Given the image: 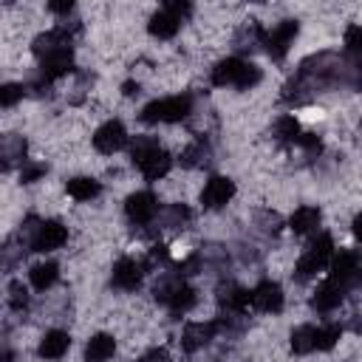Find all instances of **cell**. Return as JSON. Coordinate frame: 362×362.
<instances>
[{"label": "cell", "instance_id": "6da1fadb", "mask_svg": "<svg viewBox=\"0 0 362 362\" xmlns=\"http://www.w3.org/2000/svg\"><path fill=\"white\" fill-rule=\"evenodd\" d=\"M356 62H345V57L334 54V51H320L311 54L300 62L297 74L286 82L283 88V102L286 105H305L311 102L320 90L325 88H339V85H351L356 88Z\"/></svg>", "mask_w": 362, "mask_h": 362}, {"label": "cell", "instance_id": "7a4b0ae2", "mask_svg": "<svg viewBox=\"0 0 362 362\" xmlns=\"http://www.w3.org/2000/svg\"><path fill=\"white\" fill-rule=\"evenodd\" d=\"M263 79L260 68L252 62H243L240 57H226L212 68V85L223 88V85H235L238 90H249Z\"/></svg>", "mask_w": 362, "mask_h": 362}, {"label": "cell", "instance_id": "3957f363", "mask_svg": "<svg viewBox=\"0 0 362 362\" xmlns=\"http://www.w3.org/2000/svg\"><path fill=\"white\" fill-rule=\"evenodd\" d=\"M192 113V96L189 93H181V96H167V99H153L150 105L141 107L139 119L147 122V124H158V122H184L187 116Z\"/></svg>", "mask_w": 362, "mask_h": 362}, {"label": "cell", "instance_id": "277c9868", "mask_svg": "<svg viewBox=\"0 0 362 362\" xmlns=\"http://www.w3.org/2000/svg\"><path fill=\"white\" fill-rule=\"evenodd\" d=\"M189 14H192V6H189V3L173 0V3H167L164 8H158V11L150 17L147 31H150L153 37H158V40H170V37L178 34L181 23H184Z\"/></svg>", "mask_w": 362, "mask_h": 362}, {"label": "cell", "instance_id": "5b68a950", "mask_svg": "<svg viewBox=\"0 0 362 362\" xmlns=\"http://www.w3.org/2000/svg\"><path fill=\"white\" fill-rule=\"evenodd\" d=\"M331 257H334V238H331L328 232H322V235L308 246V252L297 260V269H294L297 280L305 283V280L317 277V272H322Z\"/></svg>", "mask_w": 362, "mask_h": 362}, {"label": "cell", "instance_id": "8992f818", "mask_svg": "<svg viewBox=\"0 0 362 362\" xmlns=\"http://www.w3.org/2000/svg\"><path fill=\"white\" fill-rule=\"evenodd\" d=\"M356 283H359V277H356V280L328 277L325 283H320V286H317V291H314V297H311V308H314V311H320V314H328V311L339 308V303L345 300V294H348Z\"/></svg>", "mask_w": 362, "mask_h": 362}, {"label": "cell", "instance_id": "52a82bcc", "mask_svg": "<svg viewBox=\"0 0 362 362\" xmlns=\"http://www.w3.org/2000/svg\"><path fill=\"white\" fill-rule=\"evenodd\" d=\"M297 34H300V23H297V20H283V23H277V25L263 37L266 54H269L274 62L286 59V54H288V48L294 45Z\"/></svg>", "mask_w": 362, "mask_h": 362}, {"label": "cell", "instance_id": "ba28073f", "mask_svg": "<svg viewBox=\"0 0 362 362\" xmlns=\"http://www.w3.org/2000/svg\"><path fill=\"white\" fill-rule=\"evenodd\" d=\"M124 212H127V218H130L133 223L147 226V223L158 215V198H156L150 189L133 192V195H127V201H124Z\"/></svg>", "mask_w": 362, "mask_h": 362}, {"label": "cell", "instance_id": "9c48e42d", "mask_svg": "<svg viewBox=\"0 0 362 362\" xmlns=\"http://www.w3.org/2000/svg\"><path fill=\"white\" fill-rule=\"evenodd\" d=\"M249 305H255L257 311L266 314H277L283 311V288L274 280H260L252 291H249Z\"/></svg>", "mask_w": 362, "mask_h": 362}, {"label": "cell", "instance_id": "30bf717a", "mask_svg": "<svg viewBox=\"0 0 362 362\" xmlns=\"http://www.w3.org/2000/svg\"><path fill=\"white\" fill-rule=\"evenodd\" d=\"M25 153H28V141L20 133H3L0 136V170L3 173H11V170L23 167Z\"/></svg>", "mask_w": 362, "mask_h": 362}, {"label": "cell", "instance_id": "8fae6325", "mask_svg": "<svg viewBox=\"0 0 362 362\" xmlns=\"http://www.w3.org/2000/svg\"><path fill=\"white\" fill-rule=\"evenodd\" d=\"M232 195H235V181L223 178V175H212L201 189V206L204 209H221L232 201Z\"/></svg>", "mask_w": 362, "mask_h": 362}, {"label": "cell", "instance_id": "7c38bea8", "mask_svg": "<svg viewBox=\"0 0 362 362\" xmlns=\"http://www.w3.org/2000/svg\"><path fill=\"white\" fill-rule=\"evenodd\" d=\"M124 144H127V130H124V124L116 122V119L105 122V124L93 133V147H96L99 153H105V156L119 153Z\"/></svg>", "mask_w": 362, "mask_h": 362}, {"label": "cell", "instance_id": "4fadbf2b", "mask_svg": "<svg viewBox=\"0 0 362 362\" xmlns=\"http://www.w3.org/2000/svg\"><path fill=\"white\" fill-rule=\"evenodd\" d=\"M68 240V229L59 221H40L34 240H31V252H54Z\"/></svg>", "mask_w": 362, "mask_h": 362}, {"label": "cell", "instance_id": "5bb4252c", "mask_svg": "<svg viewBox=\"0 0 362 362\" xmlns=\"http://www.w3.org/2000/svg\"><path fill=\"white\" fill-rule=\"evenodd\" d=\"M71 71H74V48L71 45L57 48V51H51L48 57L40 59V76L45 82H54V79H59V76H65Z\"/></svg>", "mask_w": 362, "mask_h": 362}, {"label": "cell", "instance_id": "9a60e30c", "mask_svg": "<svg viewBox=\"0 0 362 362\" xmlns=\"http://www.w3.org/2000/svg\"><path fill=\"white\" fill-rule=\"evenodd\" d=\"M141 277H144V266L133 257H122L113 263V272H110V283L122 291H136L141 286Z\"/></svg>", "mask_w": 362, "mask_h": 362}, {"label": "cell", "instance_id": "2e32d148", "mask_svg": "<svg viewBox=\"0 0 362 362\" xmlns=\"http://www.w3.org/2000/svg\"><path fill=\"white\" fill-rule=\"evenodd\" d=\"M218 305L226 317H243L249 308V291L238 283H223L218 288Z\"/></svg>", "mask_w": 362, "mask_h": 362}, {"label": "cell", "instance_id": "e0dca14e", "mask_svg": "<svg viewBox=\"0 0 362 362\" xmlns=\"http://www.w3.org/2000/svg\"><path fill=\"white\" fill-rule=\"evenodd\" d=\"M215 334H218V320L215 322H187L184 334H181V348L187 354H195L204 345H209L215 339Z\"/></svg>", "mask_w": 362, "mask_h": 362}, {"label": "cell", "instance_id": "ac0fdd59", "mask_svg": "<svg viewBox=\"0 0 362 362\" xmlns=\"http://www.w3.org/2000/svg\"><path fill=\"white\" fill-rule=\"evenodd\" d=\"M263 37H266L263 25H260L257 20H246V23L235 31L232 45H235L238 54H252V51H257V48L263 45Z\"/></svg>", "mask_w": 362, "mask_h": 362}, {"label": "cell", "instance_id": "d6986e66", "mask_svg": "<svg viewBox=\"0 0 362 362\" xmlns=\"http://www.w3.org/2000/svg\"><path fill=\"white\" fill-rule=\"evenodd\" d=\"M68 348H71V337H68V331L54 328V331H45V337L40 339L37 354H40L42 359H59V356H65Z\"/></svg>", "mask_w": 362, "mask_h": 362}, {"label": "cell", "instance_id": "ffe728a7", "mask_svg": "<svg viewBox=\"0 0 362 362\" xmlns=\"http://www.w3.org/2000/svg\"><path fill=\"white\" fill-rule=\"evenodd\" d=\"M74 40L65 34V31H59V28H51V31H45V34H40V37H34V42H31V51H34V57L37 59H42V57H48L51 51H57V48H65V45H71Z\"/></svg>", "mask_w": 362, "mask_h": 362}, {"label": "cell", "instance_id": "44dd1931", "mask_svg": "<svg viewBox=\"0 0 362 362\" xmlns=\"http://www.w3.org/2000/svg\"><path fill=\"white\" fill-rule=\"evenodd\" d=\"M116 354V339L110 334H96L85 345V362H107Z\"/></svg>", "mask_w": 362, "mask_h": 362}, {"label": "cell", "instance_id": "7402d4cb", "mask_svg": "<svg viewBox=\"0 0 362 362\" xmlns=\"http://www.w3.org/2000/svg\"><path fill=\"white\" fill-rule=\"evenodd\" d=\"M320 221H322V215H320L317 206H300V209H294V215L288 218V229H291L294 235H308V232H314V229L320 226Z\"/></svg>", "mask_w": 362, "mask_h": 362}, {"label": "cell", "instance_id": "603a6c76", "mask_svg": "<svg viewBox=\"0 0 362 362\" xmlns=\"http://www.w3.org/2000/svg\"><path fill=\"white\" fill-rule=\"evenodd\" d=\"M209 158H212V147H209V141H204V139H195L189 147L181 150V164H184L187 170L206 167Z\"/></svg>", "mask_w": 362, "mask_h": 362}, {"label": "cell", "instance_id": "cb8c5ba5", "mask_svg": "<svg viewBox=\"0 0 362 362\" xmlns=\"http://www.w3.org/2000/svg\"><path fill=\"white\" fill-rule=\"evenodd\" d=\"M170 167H173V156L167 153V150H156L139 170H141V175L147 178V181H158V178H164L167 173H170Z\"/></svg>", "mask_w": 362, "mask_h": 362}, {"label": "cell", "instance_id": "d4e9b609", "mask_svg": "<svg viewBox=\"0 0 362 362\" xmlns=\"http://www.w3.org/2000/svg\"><path fill=\"white\" fill-rule=\"evenodd\" d=\"M328 263H331V277H339V280H356L359 277V257H356V252H339Z\"/></svg>", "mask_w": 362, "mask_h": 362}, {"label": "cell", "instance_id": "484cf974", "mask_svg": "<svg viewBox=\"0 0 362 362\" xmlns=\"http://www.w3.org/2000/svg\"><path fill=\"white\" fill-rule=\"evenodd\" d=\"M65 189H68V195H71L74 201H90V198H96V195L102 192V184H99L96 178L76 175V178H71V181L65 184Z\"/></svg>", "mask_w": 362, "mask_h": 362}, {"label": "cell", "instance_id": "4316f807", "mask_svg": "<svg viewBox=\"0 0 362 362\" xmlns=\"http://www.w3.org/2000/svg\"><path fill=\"white\" fill-rule=\"evenodd\" d=\"M189 221L192 212L187 204H170L167 209H161V229H187Z\"/></svg>", "mask_w": 362, "mask_h": 362}, {"label": "cell", "instance_id": "83f0119b", "mask_svg": "<svg viewBox=\"0 0 362 362\" xmlns=\"http://www.w3.org/2000/svg\"><path fill=\"white\" fill-rule=\"evenodd\" d=\"M57 277H59V266H57V263H37V266H31V272H28V280H31V286H34L37 291L51 288V286L57 283Z\"/></svg>", "mask_w": 362, "mask_h": 362}, {"label": "cell", "instance_id": "f1b7e54d", "mask_svg": "<svg viewBox=\"0 0 362 362\" xmlns=\"http://www.w3.org/2000/svg\"><path fill=\"white\" fill-rule=\"evenodd\" d=\"M156 150H158V139H156V136H136V139L130 141V161H133L136 167H141Z\"/></svg>", "mask_w": 362, "mask_h": 362}, {"label": "cell", "instance_id": "f546056e", "mask_svg": "<svg viewBox=\"0 0 362 362\" xmlns=\"http://www.w3.org/2000/svg\"><path fill=\"white\" fill-rule=\"evenodd\" d=\"M297 136H300V122H297L291 113H286V116H280V119L274 122V139H277L280 144H294Z\"/></svg>", "mask_w": 362, "mask_h": 362}, {"label": "cell", "instance_id": "4dcf8cb0", "mask_svg": "<svg viewBox=\"0 0 362 362\" xmlns=\"http://www.w3.org/2000/svg\"><path fill=\"white\" fill-rule=\"evenodd\" d=\"M195 300H198V294H195V288L192 286H181L173 297H170V303H167V308L173 311V317H178V314H187L192 305H195Z\"/></svg>", "mask_w": 362, "mask_h": 362}, {"label": "cell", "instance_id": "1f68e13d", "mask_svg": "<svg viewBox=\"0 0 362 362\" xmlns=\"http://www.w3.org/2000/svg\"><path fill=\"white\" fill-rule=\"evenodd\" d=\"M339 337H342V325H337V322L322 325V328H314V351H328V348H334Z\"/></svg>", "mask_w": 362, "mask_h": 362}, {"label": "cell", "instance_id": "d6a6232c", "mask_svg": "<svg viewBox=\"0 0 362 362\" xmlns=\"http://www.w3.org/2000/svg\"><path fill=\"white\" fill-rule=\"evenodd\" d=\"M291 351L294 354H311L314 351V325H297L291 331Z\"/></svg>", "mask_w": 362, "mask_h": 362}, {"label": "cell", "instance_id": "836d02e7", "mask_svg": "<svg viewBox=\"0 0 362 362\" xmlns=\"http://www.w3.org/2000/svg\"><path fill=\"white\" fill-rule=\"evenodd\" d=\"M181 286H184V280H181L178 274H167V277H161V280L153 286V297H156L158 303H164V305H167V303H170V297H173Z\"/></svg>", "mask_w": 362, "mask_h": 362}, {"label": "cell", "instance_id": "e575fe53", "mask_svg": "<svg viewBox=\"0 0 362 362\" xmlns=\"http://www.w3.org/2000/svg\"><path fill=\"white\" fill-rule=\"evenodd\" d=\"M23 255H25V249L8 238V240L0 246V272H11V269L23 260Z\"/></svg>", "mask_w": 362, "mask_h": 362}, {"label": "cell", "instance_id": "d590c367", "mask_svg": "<svg viewBox=\"0 0 362 362\" xmlns=\"http://www.w3.org/2000/svg\"><path fill=\"white\" fill-rule=\"evenodd\" d=\"M25 85H17V82H6V85H0V107H11V105H17L23 96H25Z\"/></svg>", "mask_w": 362, "mask_h": 362}, {"label": "cell", "instance_id": "8d00e7d4", "mask_svg": "<svg viewBox=\"0 0 362 362\" xmlns=\"http://www.w3.org/2000/svg\"><path fill=\"white\" fill-rule=\"evenodd\" d=\"M8 305H11V311H23L28 305V288L20 280H11V286H8Z\"/></svg>", "mask_w": 362, "mask_h": 362}, {"label": "cell", "instance_id": "74e56055", "mask_svg": "<svg viewBox=\"0 0 362 362\" xmlns=\"http://www.w3.org/2000/svg\"><path fill=\"white\" fill-rule=\"evenodd\" d=\"M45 173H48V164H42V161H25V164L20 167V181H23V184H34V181H40Z\"/></svg>", "mask_w": 362, "mask_h": 362}, {"label": "cell", "instance_id": "f35d334b", "mask_svg": "<svg viewBox=\"0 0 362 362\" xmlns=\"http://www.w3.org/2000/svg\"><path fill=\"white\" fill-rule=\"evenodd\" d=\"M255 221H257V226H260L263 232H272V235L283 226L280 215H277V212H272V209H260V212H255Z\"/></svg>", "mask_w": 362, "mask_h": 362}, {"label": "cell", "instance_id": "ab89813d", "mask_svg": "<svg viewBox=\"0 0 362 362\" xmlns=\"http://www.w3.org/2000/svg\"><path fill=\"white\" fill-rule=\"evenodd\" d=\"M294 144L303 147L308 156H320V150H322V141H320V136H314V133H300Z\"/></svg>", "mask_w": 362, "mask_h": 362}, {"label": "cell", "instance_id": "60d3db41", "mask_svg": "<svg viewBox=\"0 0 362 362\" xmlns=\"http://www.w3.org/2000/svg\"><path fill=\"white\" fill-rule=\"evenodd\" d=\"M356 51H359V25L354 23V25H348V31H345V54L356 57Z\"/></svg>", "mask_w": 362, "mask_h": 362}, {"label": "cell", "instance_id": "b9f144b4", "mask_svg": "<svg viewBox=\"0 0 362 362\" xmlns=\"http://www.w3.org/2000/svg\"><path fill=\"white\" fill-rule=\"evenodd\" d=\"M139 362H173V359H170V354H167L164 348H153V351H147Z\"/></svg>", "mask_w": 362, "mask_h": 362}, {"label": "cell", "instance_id": "7bdbcfd3", "mask_svg": "<svg viewBox=\"0 0 362 362\" xmlns=\"http://www.w3.org/2000/svg\"><path fill=\"white\" fill-rule=\"evenodd\" d=\"M48 11H54V14H71V11H74V3H71V0H62V3H48Z\"/></svg>", "mask_w": 362, "mask_h": 362}, {"label": "cell", "instance_id": "ee69618b", "mask_svg": "<svg viewBox=\"0 0 362 362\" xmlns=\"http://www.w3.org/2000/svg\"><path fill=\"white\" fill-rule=\"evenodd\" d=\"M122 90H124V96H136L139 93V82H124Z\"/></svg>", "mask_w": 362, "mask_h": 362}, {"label": "cell", "instance_id": "f6af8a7d", "mask_svg": "<svg viewBox=\"0 0 362 362\" xmlns=\"http://www.w3.org/2000/svg\"><path fill=\"white\" fill-rule=\"evenodd\" d=\"M0 362H14V354L8 345H0Z\"/></svg>", "mask_w": 362, "mask_h": 362}]
</instances>
